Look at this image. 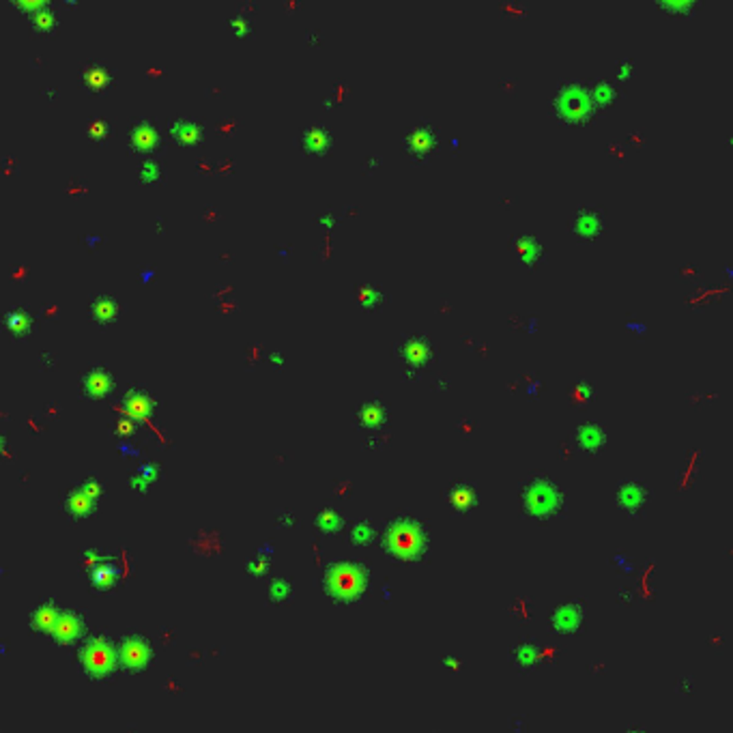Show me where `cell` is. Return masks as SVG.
I'll return each mask as SVG.
<instances>
[{"label": "cell", "instance_id": "25", "mask_svg": "<svg viewBox=\"0 0 733 733\" xmlns=\"http://www.w3.org/2000/svg\"><path fill=\"white\" fill-rule=\"evenodd\" d=\"M91 501H93V497L82 488V490H74L71 495H69V499H67V507L74 512V514H86L89 512V507H91Z\"/></svg>", "mask_w": 733, "mask_h": 733}, {"label": "cell", "instance_id": "34", "mask_svg": "<svg viewBox=\"0 0 733 733\" xmlns=\"http://www.w3.org/2000/svg\"><path fill=\"white\" fill-rule=\"evenodd\" d=\"M729 142H731V144H733V136H731V140H729Z\"/></svg>", "mask_w": 733, "mask_h": 733}, {"label": "cell", "instance_id": "31", "mask_svg": "<svg viewBox=\"0 0 733 733\" xmlns=\"http://www.w3.org/2000/svg\"><path fill=\"white\" fill-rule=\"evenodd\" d=\"M140 176L146 178V181L157 178V176H159V166H157L155 161H144V163L140 166Z\"/></svg>", "mask_w": 733, "mask_h": 733}, {"label": "cell", "instance_id": "33", "mask_svg": "<svg viewBox=\"0 0 733 733\" xmlns=\"http://www.w3.org/2000/svg\"><path fill=\"white\" fill-rule=\"evenodd\" d=\"M662 5L671 11H688L692 7V3H688V0H679V3H662Z\"/></svg>", "mask_w": 733, "mask_h": 733}, {"label": "cell", "instance_id": "32", "mask_svg": "<svg viewBox=\"0 0 733 733\" xmlns=\"http://www.w3.org/2000/svg\"><path fill=\"white\" fill-rule=\"evenodd\" d=\"M590 396H592V388L587 383H579L577 390H575V398L577 400H587Z\"/></svg>", "mask_w": 733, "mask_h": 733}, {"label": "cell", "instance_id": "3", "mask_svg": "<svg viewBox=\"0 0 733 733\" xmlns=\"http://www.w3.org/2000/svg\"><path fill=\"white\" fill-rule=\"evenodd\" d=\"M388 546L390 551L403 560H413L420 555L422 546H424V535L422 529L411 522V520H400L396 522L390 533H388Z\"/></svg>", "mask_w": 733, "mask_h": 733}, {"label": "cell", "instance_id": "2", "mask_svg": "<svg viewBox=\"0 0 733 733\" xmlns=\"http://www.w3.org/2000/svg\"><path fill=\"white\" fill-rule=\"evenodd\" d=\"M594 99L592 91L583 89L581 84H564L557 95H555V110L557 116H562L568 123H579L587 121L590 114L594 112Z\"/></svg>", "mask_w": 733, "mask_h": 733}, {"label": "cell", "instance_id": "17", "mask_svg": "<svg viewBox=\"0 0 733 733\" xmlns=\"http://www.w3.org/2000/svg\"><path fill=\"white\" fill-rule=\"evenodd\" d=\"M82 80H84V84H86L89 89H93V91H99V89L108 86V82H110V69H108L106 65L91 63V65H86V67H84V71H82Z\"/></svg>", "mask_w": 733, "mask_h": 733}, {"label": "cell", "instance_id": "35", "mask_svg": "<svg viewBox=\"0 0 733 733\" xmlns=\"http://www.w3.org/2000/svg\"><path fill=\"white\" fill-rule=\"evenodd\" d=\"M630 733H635V731H630Z\"/></svg>", "mask_w": 733, "mask_h": 733}, {"label": "cell", "instance_id": "4", "mask_svg": "<svg viewBox=\"0 0 733 733\" xmlns=\"http://www.w3.org/2000/svg\"><path fill=\"white\" fill-rule=\"evenodd\" d=\"M363 572L350 564H344V566H335L331 568L329 577H327V587L333 596L338 598H355L359 596V592L363 590Z\"/></svg>", "mask_w": 733, "mask_h": 733}, {"label": "cell", "instance_id": "24", "mask_svg": "<svg viewBox=\"0 0 733 733\" xmlns=\"http://www.w3.org/2000/svg\"><path fill=\"white\" fill-rule=\"evenodd\" d=\"M473 499H475L473 490H471L469 486H465V484L454 486L452 492H450V501H452L454 507H458V510H467V507L473 503Z\"/></svg>", "mask_w": 733, "mask_h": 733}, {"label": "cell", "instance_id": "29", "mask_svg": "<svg viewBox=\"0 0 733 733\" xmlns=\"http://www.w3.org/2000/svg\"><path fill=\"white\" fill-rule=\"evenodd\" d=\"M359 299H361L363 305L373 308V305H377V301L381 299V293H379L377 288H373V286H361V288H359Z\"/></svg>", "mask_w": 733, "mask_h": 733}, {"label": "cell", "instance_id": "13", "mask_svg": "<svg viewBox=\"0 0 733 733\" xmlns=\"http://www.w3.org/2000/svg\"><path fill=\"white\" fill-rule=\"evenodd\" d=\"M400 355L405 357V361L409 363H424L430 357V346L424 338H409L400 344Z\"/></svg>", "mask_w": 733, "mask_h": 733}, {"label": "cell", "instance_id": "16", "mask_svg": "<svg viewBox=\"0 0 733 733\" xmlns=\"http://www.w3.org/2000/svg\"><path fill=\"white\" fill-rule=\"evenodd\" d=\"M170 131L178 142L192 144L201 138V125L192 118H176L170 123Z\"/></svg>", "mask_w": 733, "mask_h": 733}, {"label": "cell", "instance_id": "27", "mask_svg": "<svg viewBox=\"0 0 733 733\" xmlns=\"http://www.w3.org/2000/svg\"><path fill=\"white\" fill-rule=\"evenodd\" d=\"M7 327H9L11 331H16V333L26 331V327H29V314H26L24 310H11V312L7 314Z\"/></svg>", "mask_w": 733, "mask_h": 733}, {"label": "cell", "instance_id": "12", "mask_svg": "<svg viewBox=\"0 0 733 733\" xmlns=\"http://www.w3.org/2000/svg\"><path fill=\"white\" fill-rule=\"evenodd\" d=\"M577 441H579V445H581L583 450L596 452V450H600L602 443H605V433H602V428H600L598 424L585 422V424H581L579 430H577Z\"/></svg>", "mask_w": 733, "mask_h": 733}, {"label": "cell", "instance_id": "9", "mask_svg": "<svg viewBox=\"0 0 733 733\" xmlns=\"http://www.w3.org/2000/svg\"><path fill=\"white\" fill-rule=\"evenodd\" d=\"M645 497H647V492H645V488H643L639 482H626V484H622L620 490H617V503H620L626 512H630V514L643 510Z\"/></svg>", "mask_w": 733, "mask_h": 733}, {"label": "cell", "instance_id": "19", "mask_svg": "<svg viewBox=\"0 0 733 733\" xmlns=\"http://www.w3.org/2000/svg\"><path fill=\"white\" fill-rule=\"evenodd\" d=\"M303 144H305L308 151L320 153V151H325V148L329 146V133H327L323 127L312 125V127H308L305 133H303Z\"/></svg>", "mask_w": 733, "mask_h": 733}, {"label": "cell", "instance_id": "7", "mask_svg": "<svg viewBox=\"0 0 733 733\" xmlns=\"http://www.w3.org/2000/svg\"><path fill=\"white\" fill-rule=\"evenodd\" d=\"M405 144H407V151L411 155H418V157H424L428 155L435 144H437V133L430 125H415L407 138H405Z\"/></svg>", "mask_w": 733, "mask_h": 733}, {"label": "cell", "instance_id": "23", "mask_svg": "<svg viewBox=\"0 0 733 733\" xmlns=\"http://www.w3.org/2000/svg\"><path fill=\"white\" fill-rule=\"evenodd\" d=\"M615 95H617V91H615V86H613L609 80H598V82L592 86V99H594L596 106H609V103H613Z\"/></svg>", "mask_w": 733, "mask_h": 733}, {"label": "cell", "instance_id": "1", "mask_svg": "<svg viewBox=\"0 0 733 733\" xmlns=\"http://www.w3.org/2000/svg\"><path fill=\"white\" fill-rule=\"evenodd\" d=\"M564 503L562 490L546 477H533L522 492V505L529 516L537 520H548L560 514Z\"/></svg>", "mask_w": 733, "mask_h": 733}, {"label": "cell", "instance_id": "8", "mask_svg": "<svg viewBox=\"0 0 733 733\" xmlns=\"http://www.w3.org/2000/svg\"><path fill=\"white\" fill-rule=\"evenodd\" d=\"M148 645L142 641V639H138V637H129V639H125L123 641V645H121V660H123V664L125 667H129V669H140V667H144V662L148 660Z\"/></svg>", "mask_w": 733, "mask_h": 733}, {"label": "cell", "instance_id": "11", "mask_svg": "<svg viewBox=\"0 0 733 733\" xmlns=\"http://www.w3.org/2000/svg\"><path fill=\"white\" fill-rule=\"evenodd\" d=\"M583 620V611L575 605H564L562 609L555 611L553 615V626L560 632H575L581 626Z\"/></svg>", "mask_w": 733, "mask_h": 733}, {"label": "cell", "instance_id": "22", "mask_svg": "<svg viewBox=\"0 0 733 733\" xmlns=\"http://www.w3.org/2000/svg\"><path fill=\"white\" fill-rule=\"evenodd\" d=\"M359 418H361V422L365 426H379L383 422V418H385V409L379 403H375V400L363 403L361 409H359Z\"/></svg>", "mask_w": 733, "mask_h": 733}, {"label": "cell", "instance_id": "20", "mask_svg": "<svg viewBox=\"0 0 733 733\" xmlns=\"http://www.w3.org/2000/svg\"><path fill=\"white\" fill-rule=\"evenodd\" d=\"M153 407V400L148 398V394L140 392V390H131L125 396V409L133 415H146Z\"/></svg>", "mask_w": 733, "mask_h": 733}, {"label": "cell", "instance_id": "26", "mask_svg": "<svg viewBox=\"0 0 733 733\" xmlns=\"http://www.w3.org/2000/svg\"><path fill=\"white\" fill-rule=\"evenodd\" d=\"M56 622H59V617L54 613V607H41L33 617V626L37 630H54Z\"/></svg>", "mask_w": 733, "mask_h": 733}, {"label": "cell", "instance_id": "21", "mask_svg": "<svg viewBox=\"0 0 733 733\" xmlns=\"http://www.w3.org/2000/svg\"><path fill=\"white\" fill-rule=\"evenodd\" d=\"M91 314L99 320V323H108L114 314H116V303L112 297L108 295H99L93 305H91Z\"/></svg>", "mask_w": 733, "mask_h": 733}, {"label": "cell", "instance_id": "28", "mask_svg": "<svg viewBox=\"0 0 733 733\" xmlns=\"http://www.w3.org/2000/svg\"><path fill=\"white\" fill-rule=\"evenodd\" d=\"M54 22H56V16H54V11L48 9V7H39L37 11H33V24H35L37 29H50Z\"/></svg>", "mask_w": 733, "mask_h": 733}, {"label": "cell", "instance_id": "14", "mask_svg": "<svg viewBox=\"0 0 733 733\" xmlns=\"http://www.w3.org/2000/svg\"><path fill=\"white\" fill-rule=\"evenodd\" d=\"M157 142H159V133H157V129H155L151 123L142 121V123L133 125V129H131V144H133L136 148L148 151V148H153Z\"/></svg>", "mask_w": 733, "mask_h": 733}, {"label": "cell", "instance_id": "15", "mask_svg": "<svg viewBox=\"0 0 733 733\" xmlns=\"http://www.w3.org/2000/svg\"><path fill=\"white\" fill-rule=\"evenodd\" d=\"M80 628H82L80 617L74 615V613H65V615L59 617V622H56V626H54L52 632H54V637H56L61 643H69V641H74V639L78 637Z\"/></svg>", "mask_w": 733, "mask_h": 733}, {"label": "cell", "instance_id": "18", "mask_svg": "<svg viewBox=\"0 0 733 733\" xmlns=\"http://www.w3.org/2000/svg\"><path fill=\"white\" fill-rule=\"evenodd\" d=\"M542 246L537 243V239L529 237V235H522V237H516V254L520 256V261H525L527 265L531 263H537L540 256H542Z\"/></svg>", "mask_w": 733, "mask_h": 733}, {"label": "cell", "instance_id": "5", "mask_svg": "<svg viewBox=\"0 0 733 733\" xmlns=\"http://www.w3.org/2000/svg\"><path fill=\"white\" fill-rule=\"evenodd\" d=\"M82 662L84 669L95 675V677H103L108 673H112L116 658H114V649L110 647L108 641L103 639H93L86 643V647L82 649Z\"/></svg>", "mask_w": 733, "mask_h": 733}, {"label": "cell", "instance_id": "10", "mask_svg": "<svg viewBox=\"0 0 733 733\" xmlns=\"http://www.w3.org/2000/svg\"><path fill=\"white\" fill-rule=\"evenodd\" d=\"M112 388V377L108 370L103 368H93L84 375V381H82V390L84 394H89L91 398H99L103 394H108V390Z\"/></svg>", "mask_w": 733, "mask_h": 733}, {"label": "cell", "instance_id": "6", "mask_svg": "<svg viewBox=\"0 0 733 733\" xmlns=\"http://www.w3.org/2000/svg\"><path fill=\"white\" fill-rule=\"evenodd\" d=\"M572 231L581 239H594L602 231V216L596 207H583L572 218Z\"/></svg>", "mask_w": 733, "mask_h": 733}, {"label": "cell", "instance_id": "30", "mask_svg": "<svg viewBox=\"0 0 733 733\" xmlns=\"http://www.w3.org/2000/svg\"><path fill=\"white\" fill-rule=\"evenodd\" d=\"M106 131H108V125H106L103 118H93V121L89 123V133H91L93 138H103Z\"/></svg>", "mask_w": 733, "mask_h": 733}]
</instances>
